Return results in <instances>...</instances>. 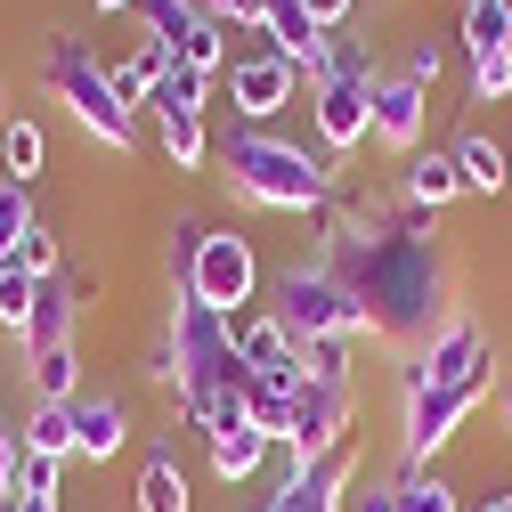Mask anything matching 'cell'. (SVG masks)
Returning <instances> with one entry per match:
<instances>
[{
  "label": "cell",
  "mask_w": 512,
  "mask_h": 512,
  "mask_svg": "<svg viewBox=\"0 0 512 512\" xmlns=\"http://www.w3.org/2000/svg\"><path fill=\"white\" fill-rule=\"evenodd\" d=\"M212 163L261 212H326V196H334V163L293 147V139H269V131H228Z\"/></svg>",
  "instance_id": "6da1fadb"
},
{
  "label": "cell",
  "mask_w": 512,
  "mask_h": 512,
  "mask_svg": "<svg viewBox=\"0 0 512 512\" xmlns=\"http://www.w3.org/2000/svg\"><path fill=\"white\" fill-rule=\"evenodd\" d=\"M41 90H49L57 106H66V114L82 122V131H90L98 147H131V139H139V114L114 98L106 66H98V57H90V49H82L66 25H57V33H41Z\"/></svg>",
  "instance_id": "7a4b0ae2"
},
{
  "label": "cell",
  "mask_w": 512,
  "mask_h": 512,
  "mask_svg": "<svg viewBox=\"0 0 512 512\" xmlns=\"http://www.w3.org/2000/svg\"><path fill=\"white\" fill-rule=\"evenodd\" d=\"M374 49L342 41L334 33V57H326V74L309 82V122H317V147L326 155H358L374 139Z\"/></svg>",
  "instance_id": "3957f363"
},
{
  "label": "cell",
  "mask_w": 512,
  "mask_h": 512,
  "mask_svg": "<svg viewBox=\"0 0 512 512\" xmlns=\"http://www.w3.org/2000/svg\"><path fill=\"white\" fill-rule=\"evenodd\" d=\"M269 309L285 317V334L293 342H309V334H350V342H374V317H366V301L334 277V261H293V269H277L269 277Z\"/></svg>",
  "instance_id": "277c9868"
},
{
  "label": "cell",
  "mask_w": 512,
  "mask_h": 512,
  "mask_svg": "<svg viewBox=\"0 0 512 512\" xmlns=\"http://www.w3.org/2000/svg\"><path fill=\"white\" fill-rule=\"evenodd\" d=\"M179 293H187V301H204V309H220V317L261 309V301H269L261 244H252L244 228H204L196 261H187V277H179Z\"/></svg>",
  "instance_id": "5b68a950"
},
{
  "label": "cell",
  "mask_w": 512,
  "mask_h": 512,
  "mask_svg": "<svg viewBox=\"0 0 512 512\" xmlns=\"http://www.w3.org/2000/svg\"><path fill=\"white\" fill-rule=\"evenodd\" d=\"M496 382H431V391H399L407 415H399V456L407 464H439L447 447L464 439V423L488 407Z\"/></svg>",
  "instance_id": "8992f818"
},
{
  "label": "cell",
  "mask_w": 512,
  "mask_h": 512,
  "mask_svg": "<svg viewBox=\"0 0 512 512\" xmlns=\"http://www.w3.org/2000/svg\"><path fill=\"white\" fill-rule=\"evenodd\" d=\"M431 382H496V350L488 326L464 309H447V326L415 350H399V391H431Z\"/></svg>",
  "instance_id": "52a82bcc"
},
{
  "label": "cell",
  "mask_w": 512,
  "mask_h": 512,
  "mask_svg": "<svg viewBox=\"0 0 512 512\" xmlns=\"http://www.w3.org/2000/svg\"><path fill=\"white\" fill-rule=\"evenodd\" d=\"M220 90H228V106H236V122H244V131H261V122H277V114L293 106L301 74H293V57H277L269 41H252V49H236V57H228Z\"/></svg>",
  "instance_id": "ba28073f"
},
{
  "label": "cell",
  "mask_w": 512,
  "mask_h": 512,
  "mask_svg": "<svg viewBox=\"0 0 512 512\" xmlns=\"http://www.w3.org/2000/svg\"><path fill=\"white\" fill-rule=\"evenodd\" d=\"M350 423H358V391L350 382H301L285 447L301 464H317V456H334V447H350Z\"/></svg>",
  "instance_id": "9c48e42d"
},
{
  "label": "cell",
  "mask_w": 512,
  "mask_h": 512,
  "mask_svg": "<svg viewBox=\"0 0 512 512\" xmlns=\"http://www.w3.org/2000/svg\"><path fill=\"white\" fill-rule=\"evenodd\" d=\"M423 131H431V90L399 66H382L374 74V147L407 163V155H423Z\"/></svg>",
  "instance_id": "30bf717a"
},
{
  "label": "cell",
  "mask_w": 512,
  "mask_h": 512,
  "mask_svg": "<svg viewBox=\"0 0 512 512\" xmlns=\"http://www.w3.org/2000/svg\"><path fill=\"white\" fill-rule=\"evenodd\" d=\"M350 480H358V456H350V447H334V456H317L309 472L269 480L261 512H342V504H350Z\"/></svg>",
  "instance_id": "8fae6325"
},
{
  "label": "cell",
  "mask_w": 512,
  "mask_h": 512,
  "mask_svg": "<svg viewBox=\"0 0 512 512\" xmlns=\"http://www.w3.org/2000/svg\"><path fill=\"white\" fill-rule=\"evenodd\" d=\"M261 41H269L277 57H293L301 82H317V74H326V57H334V33L317 25L301 0H261Z\"/></svg>",
  "instance_id": "7c38bea8"
},
{
  "label": "cell",
  "mask_w": 512,
  "mask_h": 512,
  "mask_svg": "<svg viewBox=\"0 0 512 512\" xmlns=\"http://www.w3.org/2000/svg\"><path fill=\"white\" fill-rule=\"evenodd\" d=\"M131 447V399L114 391H82L74 399V464H106Z\"/></svg>",
  "instance_id": "4fadbf2b"
},
{
  "label": "cell",
  "mask_w": 512,
  "mask_h": 512,
  "mask_svg": "<svg viewBox=\"0 0 512 512\" xmlns=\"http://www.w3.org/2000/svg\"><path fill=\"white\" fill-rule=\"evenodd\" d=\"M464 196V171H456V147H431V155H407L399 163V204L407 212H423V220H439L447 204Z\"/></svg>",
  "instance_id": "5bb4252c"
},
{
  "label": "cell",
  "mask_w": 512,
  "mask_h": 512,
  "mask_svg": "<svg viewBox=\"0 0 512 512\" xmlns=\"http://www.w3.org/2000/svg\"><path fill=\"white\" fill-rule=\"evenodd\" d=\"M269 456H277V439H269L261 423H236V431H212V439H204V464H212V480H220V488L261 480V472H269Z\"/></svg>",
  "instance_id": "9a60e30c"
},
{
  "label": "cell",
  "mask_w": 512,
  "mask_h": 512,
  "mask_svg": "<svg viewBox=\"0 0 512 512\" xmlns=\"http://www.w3.org/2000/svg\"><path fill=\"white\" fill-rule=\"evenodd\" d=\"M228 342H236V358L252 366V374H269V366H293L301 358V342L285 334V317L261 301V309H244V317H228Z\"/></svg>",
  "instance_id": "2e32d148"
},
{
  "label": "cell",
  "mask_w": 512,
  "mask_h": 512,
  "mask_svg": "<svg viewBox=\"0 0 512 512\" xmlns=\"http://www.w3.org/2000/svg\"><path fill=\"white\" fill-rule=\"evenodd\" d=\"M74 317H82V285H74V277H41L33 326H25V358H41V350H74Z\"/></svg>",
  "instance_id": "e0dca14e"
},
{
  "label": "cell",
  "mask_w": 512,
  "mask_h": 512,
  "mask_svg": "<svg viewBox=\"0 0 512 512\" xmlns=\"http://www.w3.org/2000/svg\"><path fill=\"white\" fill-rule=\"evenodd\" d=\"M301 382H309V374H301V358H293V366H269V374H252V391H244V415L261 423L277 447H285V431H293V399H301Z\"/></svg>",
  "instance_id": "ac0fdd59"
},
{
  "label": "cell",
  "mask_w": 512,
  "mask_h": 512,
  "mask_svg": "<svg viewBox=\"0 0 512 512\" xmlns=\"http://www.w3.org/2000/svg\"><path fill=\"white\" fill-rule=\"evenodd\" d=\"M163 74H171V49H163V41H147V33H139L131 49H122L114 66H106V82H114V98L131 106V114H147V98H155V82H163Z\"/></svg>",
  "instance_id": "d6986e66"
},
{
  "label": "cell",
  "mask_w": 512,
  "mask_h": 512,
  "mask_svg": "<svg viewBox=\"0 0 512 512\" xmlns=\"http://www.w3.org/2000/svg\"><path fill=\"white\" fill-rule=\"evenodd\" d=\"M155 147H163V163H171V171H204V163L220 155L212 114H155Z\"/></svg>",
  "instance_id": "ffe728a7"
},
{
  "label": "cell",
  "mask_w": 512,
  "mask_h": 512,
  "mask_svg": "<svg viewBox=\"0 0 512 512\" xmlns=\"http://www.w3.org/2000/svg\"><path fill=\"white\" fill-rule=\"evenodd\" d=\"M456 171H464V196H504L512 187V147H496L488 131L456 139Z\"/></svg>",
  "instance_id": "44dd1931"
},
{
  "label": "cell",
  "mask_w": 512,
  "mask_h": 512,
  "mask_svg": "<svg viewBox=\"0 0 512 512\" xmlns=\"http://www.w3.org/2000/svg\"><path fill=\"white\" fill-rule=\"evenodd\" d=\"M41 171H49V131H41V114H9V131H0V179L33 187Z\"/></svg>",
  "instance_id": "7402d4cb"
},
{
  "label": "cell",
  "mask_w": 512,
  "mask_h": 512,
  "mask_svg": "<svg viewBox=\"0 0 512 512\" xmlns=\"http://www.w3.org/2000/svg\"><path fill=\"white\" fill-rule=\"evenodd\" d=\"M139 512H196V496H187V472H179V456L171 447H155V456L139 464Z\"/></svg>",
  "instance_id": "603a6c76"
},
{
  "label": "cell",
  "mask_w": 512,
  "mask_h": 512,
  "mask_svg": "<svg viewBox=\"0 0 512 512\" xmlns=\"http://www.w3.org/2000/svg\"><path fill=\"white\" fill-rule=\"evenodd\" d=\"M391 488H399V512H464V496H456V480H447L439 464H407V456H399V472H391Z\"/></svg>",
  "instance_id": "cb8c5ba5"
},
{
  "label": "cell",
  "mask_w": 512,
  "mask_h": 512,
  "mask_svg": "<svg viewBox=\"0 0 512 512\" xmlns=\"http://www.w3.org/2000/svg\"><path fill=\"white\" fill-rule=\"evenodd\" d=\"M33 456H57V464H74V399H33V415L17 423Z\"/></svg>",
  "instance_id": "d4e9b609"
},
{
  "label": "cell",
  "mask_w": 512,
  "mask_h": 512,
  "mask_svg": "<svg viewBox=\"0 0 512 512\" xmlns=\"http://www.w3.org/2000/svg\"><path fill=\"white\" fill-rule=\"evenodd\" d=\"M147 114H212V74H196V66H179V57H171V74L155 82Z\"/></svg>",
  "instance_id": "484cf974"
},
{
  "label": "cell",
  "mask_w": 512,
  "mask_h": 512,
  "mask_svg": "<svg viewBox=\"0 0 512 512\" xmlns=\"http://www.w3.org/2000/svg\"><path fill=\"white\" fill-rule=\"evenodd\" d=\"M204 25V0H139V33L147 41H163L171 57H179V41Z\"/></svg>",
  "instance_id": "4316f807"
},
{
  "label": "cell",
  "mask_w": 512,
  "mask_h": 512,
  "mask_svg": "<svg viewBox=\"0 0 512 512\" xmlns=\"http://www.w3.org/2000/svg\"><path fill=\"white\" fill-rule=\"evenodd\" d=\"M33 301H41V277H33L25 261H0V334H17V342H25Z\"/></svg>",
  "instance_id": "83f0119b"
},
{
  "label": "cell",
  "mask_w": 512,
  "mask_h": 512,
  "mask_svg": "<svg viewBox=\"0 0 512 512\" xmlns=\"http://www.w3.org/2000/svg\"><path fill=\"white\" fill-rule=\"evenodd\" d=\"M25 382H33V399H82V350H41V358H25Z\"/></svg>",
  "instance_id": "f1b7e54d"
},
{
  "label": "cell",
  "mask_w": 512,
  "mask_h": 512,
  "mask_svg": "<svg viewBox=\"0 0 512 512\" xmlns=\"http://www.w3.org/2000/svg\"><path fill=\"white\" fill-rule=\"evenodd\" d=\"M350 350H358L350 334H309V342H301V374H309V382H350V374H358Z\"/></svg>",
  "instance_id": "f546056e"
},
{
  "label": "cell",
  "mask_w": 512,
  "mask_h": 512,
  "mask_svg": "<svg viewBox=\"0 0 512 512\" xmlns=\"http://www.w3.org/2000/svg\"><path fill=\"white\" fill-rule=\"evenodd\" d=\"M33 187H17V179H0V261H17V244L33 236Z\"/></svg>",
  "instance_id": "4dcf8cb0"
},
{
  "label": "cell",
  "mask_w": 512,
  "mask_h": 512,
  "mask_svg": "<svg viewBox=\"0 0 512 512\" xmlns=\"http://www.w3.org/2000/svg\"><path fill=\"white\" fill-rule=\"evenodd\" d=\"M480 49H512V17L496 0H464V57H480Z\"/></svg>",
  "instance_id": "1f68e13d"
},
{
  "label": "cell",
  "mask_w": 512,
  "mask_h": 512,
  "mask_svg": "<svg viewBox=\"0 0 512 512\" xmlns=\"http://www.w3.org/2000/svg\"><path fill=\"white\" fill-rule=\"evenodd\" d=\"M472 66V98L480 106H504L512 98V49H480V57H464Z\"/></svg>",
  "instance_id": "d6a6232c"
},
{
  "label": "cell",
  "mask_w": 512,
  "mask_h": 512,
  "mask_svg": "<svg viewBox=\"0 0 512 512\" xmlns=\"http://www.w3.org/2000/svg\"><path fill=\"white\" fill-rule=\"evenodd\" d=\"M399 74H415L423 90H439V74H447V41L415 33V41H407V57H399Z\"/></svg>",
  "instance_id": "836d02e7"
},
{
  "label": "cell",
  "mask_w": 512,
  "mask_h": 512,
  "mask_svg": "<svg viewBox=\"0 0 512 512\" xmlns=\"http://www.w3.org/2000/svg\"><path fill=\"white\" fill-rule=\"evenodd\" d=\"M57 480H66V464H57V456H33V447L17 456V496H57Z\"/></svg>",
  "instance_id": "e575fe53"
},
{
  "label": "cell",
  "mask_w": 512,
  "mask_h": 512,
  "mask_svg": "<svg viewBox=\"0 0 512 512\" xmlns=\"http://www.w3.org/2000/svg\"><path fill=\"white\" fill-rule=\"evenodd\" d=\"M17 261H25L33 277H57V228H49V220H33V236L17 244Z\"/></svg>",
  "instance_id": "d590c367"
},
{
  "label": "cell",
  "mask_w": 512,
  "mask_h": 512,
  "mask_svg": "<svg viewBox=\"0 0 512 512\" xmlns=\"http://www.w3.org/2000/svg\"><path fill=\"white\" fill-rule=\"evenodd\" d=\"M17 456H25V431L0 415V512H9V496H17Z\"/></svg>",
  "instance_id": "8d00e7d4"
},
{
  "label": "cell",
  "mask_w": 512,
  "mask_h": 512,
  "mask_svg": "<svg viewBox=\"0 0 512 512\" xmlns=\"http://www.w3.org/2000/svg\"><path fill=\"white\" fill-rule=\"evenodd\" d=\"M342 512H399V488L391 480H350V504Z\"/></svg>",
  "instance_id": "74e56055"
},
{
  "label": "cell",
  "mask_w": 512,
  "mask_h": 512,
  "mask_svg": "<svg viewBox=\"0 0 512 512\" xmlns=\"http://www.w3.org/2000/svg\"><path fill=\"white\" fill-rule=\"evenodd\" d=\"M204 17H220L228 33H244V25H261V0H204Z\"/></svg>",
  "instance_id": "f35d334b"
},
{
  "label": "cell",
  "mask_w": 512,
  "mask_h": 512,
  "mask_svg": "<svg viewBox=\"0 0 512 512\" xmlns=\"http://www.w3.org/2000/svg\"><path fill=\"white\" fill-rule=\"evenodd\" d=\"M301 9H309L317 25H326V33H342V25L358 17V0H301Z\"/></svg>",
  "instance_id": "ab89813d"
},
{
  "label": "cell",
  "mask_w": 512,
  "mask_h": 512,
  "mask_svg": "<svg viewBox=\"0 0 512 512\" xmlns=\"http://www.w3.org/2000/svg\"><path fill=\"white\" fill-rule=\"evenodd\" d=\"M472 512H512V480H496L488 496H472Z\"/></svg>",
  "instance_id": "60d3db41"
},
{
  "label": "cell",
  "mask_w": 512,
  "mask_h": 512,
  "mask_svg": "<svg viewBox=\"0 0 512 512\" xmlns=\"http://www.w3.org/2000/svg\"><path fill=\"white\" fill-rule=\"evenodd\" d=\"M98 17H139V0H90Z\"/></svg>",
  "instance_id": "b9f144b4"
},
{
  "label": "cell",
  "mask_w": 512,
  "mask_h": 512,
  "mask_svg": "<svg viewBox=\"0 0 512 512\" xmlns=\"http://www.w3.org/2000/svg\"><path fill=\"white\" fill-rule=\"evenodd\" d=\"M9 512H57V496H9Z\"/></svg>",
  "instance_id": "7bdbcfd3"
},
{
  "label": "cell",
  "mask_w": 512,
  "mask_h": 512,
  "mask_svg": "<svg viewBox=\"0 0 512 512\" xmlns=\"http://www.w3.org/2000/svg\"><path fill=\"white\" fill-rule=\"evenodd\" d=\"M496 407H504V431H512V374H504V391H496Z\"/></svg>",
  "instance_id": "ee69618b"
},
{
  "label": "cell",
  "mask_w": 512,
  "mask_h": 512,
  "mask_svg": "<svg viewBox=\"0 0 512 512\" xmlns=\"http://www.w3.org/2000/svg\"><path fill=\"white\" fill-rule=\"evenodd\" d=\"M0 131H9V90H0Z\"/></svg>",
  "instance_id": "f6af8a7d"
},
{
  "label": "cell",
  "mask_w": 512,
  "mask_h": 512,
  "mask_svg": "<svg viewBox=\"0 0 512 512\" xmlns=\"http://www.w3.org/2000/svg\"><path fill=\"white\" fill-rule=\"evenodd\" d=\"M496 9H504V17H512V0H496Z\"/></svg>",
  "instance_id": "bcb514c9"
}]
</instances>
